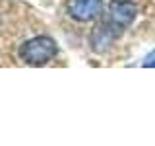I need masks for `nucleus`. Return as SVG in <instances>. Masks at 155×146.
Returning a JSON list of instances; mask_svg holds the SVG:
<instances>
[{"mask_svg":"<svg viewBox=\"0 0 155 146\" xmlns=\"http://www.w3.org/2000/svg\"><path fill=\"white\" fill-rule=\"evenodd\" d=\"M116 37H118V33H116L107 22H103L101 26L95 27L93 33H91V49L97 51V53H105L107 49L114 43Z\"/></svg>","mask_w":155,"mask_h":146,"instance_id":"nucleus-4","label":"nucleus"},{"mask_svg":"<svg viewBox=\"0 0 155 146\" xmlns=\"http://www.w3.org/2000/svg\"><path fill=\"white\" fill-rule=\"evenodd\" d=\"M18 55L21 58V62H25L29 66H43L58 55V45L54 39L47 35H37L23 43L19 47Z\"/></svg>","mask_w":155,"mask_h":146,"instance_id":"nucleus-1","label":"nucleus"},{"mask_svg":"<svg viewBox=\"0 0 155 146\" xmlns=\"http://www.w3.org/2000/svg\"><path fill=\"white\" fill-rule=\"evenodd\" d=\"M136 16H138V6L134 2H130V0H113L109 4V10H107L105 22L120 35L134 23Z\"/></svg>","mask_w":155,"mask_h":146,"instance_id":"nucleus-2","label":"nucleus"},{"mask_svg":"<svg viewBox=\"0 0 155 146\" xmlns=\"http://www.w3.org/2000/svg\"><path fill=\"white\" fill-rule=\"evenodd\" d=\"M103 0H66V12L76 22H91L101 14Z\"/></svg>","mask_w":155,"mask_h":146,"instance_id":"nucleus-3","label":"nucleus"}]
</instances>
